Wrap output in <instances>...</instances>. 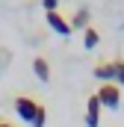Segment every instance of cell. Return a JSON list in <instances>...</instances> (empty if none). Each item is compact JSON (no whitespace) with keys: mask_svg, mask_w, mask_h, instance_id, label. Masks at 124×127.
<instances>
[{"mask_svg":"<svg viewBox=\"0 0 124 127\" xmlns=\"http://www.w3.org/2000/svg\"><path fill=\"white\" fill-rule=\"evenodd\" d=\"M38 109H41V103L38 100H32V97H15V112H18V118L21 121H27V124H32L35 121V115H38Z\"/></svg>","mask_w":124,"mask_h":127,"instance_id":"cell-1","label":"cell"},{"mask_svg":"<svg viewBox=\"0 0 124 127\" xmlns=\"http://www.w3.org/2000/svg\"><path fill=\"white\" fill-rule=\"evenodd\" d=\"M97 100H100V106L118 109V106H121V89H118L115 83H103V86L97 89Z\"/></svg>","mask_w":124,"mask_h":127,"instance_id":"cell-2","label":"cell"},{"mask_svg":"<svg viewBox=\"0 0 124 127\" xmlns=\"http://www.w3.org/2000/svg\"><path fill=\"white\" fill-rule=\"evenodd\" d=\"M100 100H97V95H89V100H86V124L89 127H97L100 124Z\"/></svg>","mask_w":124,"mask_h":127,"instance_id":"cell-3","label":"cell"},{"mask_svg":"<svg viewBox=\"0 0 124 127\" xmlns=\"http://www.w3.org/2000/svg\"><path fill=\"white\" fill-rule=\"evenodd\" d=\"M44 15H47V27L56 32V35H71V24L62 18L59 12H44Z\"/></svg>","mask_w":124,"mask_h":127,"instance_id":"cell-4","label":"cell"},{"mask_svg":"<svg viewBox=\"0 0 124 127\" xmlns=\"http://www.w3.org/2000/svg\"><path fill=\"white\" fill-rule=\"evenodd\" d=\"M94 77L103 80V83H112V80H115V62H100V65H94Z\"/></svg>","mask_w":124,"mask_h":127,"instance_id":"cell-5","label":"cell"},{"mask_svg":"<svg viewBox=\"0 0 124 127\" xmlns=\"http://www.w3.org/2000/svg\"><path fill=\"white\" fill-rule=\"evenodd\" d=\"M32 71H35V77H38L41 83H47V80H50V65H47L44 56H35V59H32Z\"/></svg>","mask_w":124,"mask_h":127,"instance_id":"cell-6","label":"cell"},{"mask_svg":"<svg viewBox=\"0 0 124 127\" xmlns=\"http://www.w3.org/2000/svg\"><path fill=\"white\" fill-rule=\"evenodd\" d=\"M68 24H71V30H86V27H89V9H86V6L77 9V15H74Z\"/></svg>","mask_w":124,"mask_h":127,"instance_id":"cell-7","label":"cell"},{"mask_svg":"<svg viewBox=\"0 0 124 127\" xmlns=\"http://www.w3.org/2000/svg\"><path fill=\"white\" fill-rule=\"evenodd\" d=\"M97 41H100L97 30H94V27H86V30H83V47H86V50H92Z\"/></svg>","mask_w":124,"mask_h":127,"instance_id":"cell-8","label":"cell"},{"mask_svg":"<svg viewBox=\"0 0 124 127\" xmlns=\"http://www.w3.org/2000/svg\"><path fill=\"white\" fill-rule=\"evenodd\" d=\"M115 86H118V89L124 86V59L115 62Z\"/></svg>","mask_w":124,"mask_h":127,"instance_id":"cell-9","label":"cell"},{"mask_svg":"<svg viewBox=\"0 0 124 127\" xmlns=\"http://www.w3.org/2000/svg\"><path fill=\"white\" fill-rule=\"evenodd\" d=\"M44 121H47V106H41V109H38V115H35L32 127H44Z\"/></svg>","mask_w":124,"mask_h":127,"instance_id":"cell-10","label":"cell"},{"mask_svg":"<svg viewBox=\"0 0 124 127\" xmlns=\"http://www.w3.org/2000/svg\"><path fill=\"white\" fill-rule=\"evenodd\" d=\"M41 6H44V12H56L59 0H41Z\"/></svg>","mask_w":124,"mask_h":127,"instance_id":"cell-11","label":"cell"},{"mask_svg":"<svg viewBox=\"0 0 124 127\" xmlns=\"http://www.w3.org/2000/svg\"><path fill=\"white\" fill-rule=\"evenodd\" d=\"M0 127H12V124H9V121H0Z\"/></svg>","mask_w":124,"mask_h":127,"instance_id":"cell-12","label":"cell"}]
</instances>
